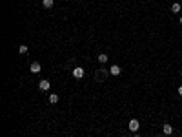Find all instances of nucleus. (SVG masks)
I'll list each match as a JSON object with an SVG mask.
<instances>
[{"label":"nucleus","instance_id":"nucleus-6","mask_svg":"<svg viewBox=\"0 0 182 137\" xmlns=\"http://www.w3.org/2000/svg\"><path fill=\"white\" fill-rule=\"evenodd\" d=\"M120 66H117V64H113L111 68H109V73H111V75H120Z\"/></svg>","mask_w":182,"mask_h":137},{"label":"nucleus","instance_id":"nucleus-7","mask_svg":"<svg viewBox=\"0 0 182 137\" xmlns=\"http://www.w3.org/2000/svg\"><path fill=\"white\" fill-rule=\"evenodd\" d=\"M47 99H49V102H51V104H57V102H58V95H57V93H51Z\"/></svg>","mask_w":182,"mask_h":137},{"label":"nucleus","instance_id":"nucleus-12","mask_svg":"<svg viewBox=\"0 0 182 137\" xmlns=\"http://www.w3.org/2000/svg\"><path fill=\"white\" fill-rule=\"evenodd\" d=\"M18 51H20L22 55H26V53H27V46H20V48H18Z\"/></svg>","mask_w":182,"mask_h":137},{"label":"nucleus","instance_id":"nucleus-14","mask_svg":"<svg viewBox=\"0 0 182 137\" xmlns=\"http://www.w3.org/2000/svg\"><path fill=\"white\" fill-rule=\"evenodd\" d=\"M180 24H182V17H180Z\"/></svg>","mask_w":182,"mask_h":137},{"label":"nucleus","instance_id":"nucleus-2","mask_svg":"<svg viewBox=\"0 0 182 137\" xmlns=\"http://www.w3.org/2000/svg\"><path fill=\"white\" fill-rule=\"evenodd\" d=\"M73 77H75V79H82V77H84V68H75V70H73Z\"/></svg>","mask_w":182,"mask_h":137},{"label":"nucleus","instance_id":"nucleus-4","mask_svg":"<svg viewBox=\"0 0 182 137\" xmlns=\"http://www.w3.org/2000/svg\"><path fill=\"white\" fill-rule=\"evenodd\" d=\"M40 70H42V68H40L38 62H33V64L29 66V71H31V73H40Z\"/></svg>","mask_w":182,"mask_h":137},{"label":"nucleus","instance_id":"nucleus-9","mask_svg":"<svg viewBox=\"0 0 182 137\" xmlns=\"http://www.w3.org/2000/svg\"><path fill=\"white\" fill-rule=\"evenodd\" d=\"M53 4H55L53 0H42V6H44V7H47V9H49V7H53Z\"/></svg>","mask_w":182,"mask_h":137},{"label":"nucleus","instance_id":"nucleus-10","mask_svg":"<svg viewBox=\"0 0 182 137\" xmlns=\"http://www.w3.org/2000/svg\"><path fill=\"white\" fill-rule=\"evenodd\" d=\"M98 62H100V64H106V62H107V55L100 53V55H98Z\"/></svg>","mask_w":182,"mask_h":137},{"label":"nucleus","instance_id":"nucleus-5","mask_svg":"<svg viewBox=\"0 0 182 137\" xmlns=\"http://www.w3.org/2000/svg\"><path fill=\"white\" fill-rule=\"evenodd\" d=\"M162 132H164L166 135H171V134H173V128H171V124H169V123H166L164 126H162Z\"/></svg>","mask_w":182,"mask_h":137},{"label":"nucleus","instance_id":"nucleus-8","mask_svg":"<svg viewBox=\"0 0 182 137\" xmlns=\"http://www.w3.org/2000/svg\"><path fill=\"white\" fill-rule=\"evenodd\" d=\"M179 11H180V4L179 2L171 4V13H179Z\"/></svg>","mask_w":182,"mask_h":137},{"label":"nucleus","instance_id":"nucleus-13","mask_svg":"<svg viewBox=\"0 0 182 137\" xmlns=\"http://www.w3.org/2000/svg\"><path fill=\"white\" fill-rule=\"evenodd\" d=\"M179 95H180V97H182V86H180V88H179Z\"/></svg>","mask_w":182,"mask_h":137},{"label":"nucleus","instance_id":"nucleus-11","mask_svg":"<svg viewBox=\"0 0 182 137\" xmlns=\"http://www.w3.org/2000/svg\"><path fill=\"white\" fill-rule=\"evenodd\" d=\"M106 75H107L106 70H98V71H97V79H104Z\"/></svg>","mask_w":182,"mask_h":137},{"label":"nucleus","instance_id":"nucleus-1","mask_svg":"<svg viewBox=\"0 0 182 137\" xmlns=\"http://www.w3.org/2000/svg\"><path fill=\"white\" fill-rule=\"evenodd\" d=\"M127 128H129V132H135V134H137V132H139V128H140V123H139L137 119H131L129 124H127Z\"/></svg>","mask_w":182,"mask_h":137},{"label":"nucleus","instance_id":"nucleus-16","mask_svg":"<svg viewBox=\"0 0 182 137\" xmlns=\"http://www.w3.org/2000/svg\"><path fill=\"white\" fill-rule=\"evenodd\" d=\"M180 75H182V71H180Z\"/></svg>","mask_w":182,"mask_h":137},{"label":"nucleus","instance_id":"nucleus-15","mask_svg":"<svg viewBox=\"0 0 182 137\" xmlns=\"http://www.w3.org/2000/svg\"><path fill=\"white\" fill-rule=\"evenodd\" d=\"M135 137H140V135H135Z\"/></svg>","mask_w":182,"mask_h":137},{"label":"nucleus","instance_id":"nucleus-3","mask_svg":"<svg viewBox=\"0 0 182 137\" xmlns=\"http://www.w3.org/2000/svg\"><path fill=\"white\" fill-rule=\"evenodd\" d=\"M49 86H51V82H49L47 79H42L40 82H38V88H40V90H44V91L49 90Z\"/></svg>","mask_w":182,"mask_h":137}]
</instances>
